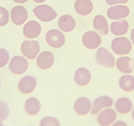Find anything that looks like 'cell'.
Masks as SVG:
<instances>
[{
    "instance_id": "6",
    "label": "cell",
    "mask_w": 134,
    "mask_h": 126,
    "mask_svg": "<svg viewBox=\"0 0 134 126\" xmlns=\"http://www.w3.org/2000/svg\"><path fill=\"white\" fill-rule=\"evenodd\" d=\"M40 44L36 41H24L21 45V51L28 59H35L40 53Z\"/></svg>"
},
{
    "instance_id": "31",
    "label": "cell",
    "mask_w": 134,
    "mask_h": 126,
    "mask_svg": "<svg viewBox=\"0 0 134 126\" xmlns=\"http://www.w3.org/2000/svg\"><path fill=\"white\" fill-rule=\"evenodd\" d=\"M131 42H132V44L134 45V28L132 30V32H131Z\"/></svg>"
},
{
    "instance_id": "34",
    "label": "cell",
    "mask_w": 134,
    "mask_h": 126,
    "mask_svg": "<svg viewBox=\"0 0 134 126\" xmlns=\"http://www.w3.org/2000/svg\"><path fill=\"white\" fill-rule=\"evenodd\" d=\"M132 119H133V121H134V107H133V109L132 111Z\"/></svg>"
},
{
    "instance_id": "10",
    "label": "cell",
    "mask_w": 134,
    "mask_h": 126,
    "mask_svg": "<svg viewBox=\"0 0 134 126\" xmlns=\"http://www.w3.org/2000/svg\"><path fill=\"white\" fill-rule=\"evenodd\" d=\"M113 105H114V100L112 97L108 95H102L94 100L90 113L92 115H97L102 110L112 107Z\"/></svg>"
},
{
    "instance_id": "21",
    "label": "cell",
    "mask_w": 134,
    "mask_h": 126,
    "mask_svg": "<svg viewBox=\"0 0 134 126\" xmlns=\"http://www.w3.org/2000/svg\"><path fill=\"white\" fill-rule=\"evenodd\" d=\"M76 25H77L76 20L74 19V17L70 15H64V16H60L58 21V26L61 31L65 33L71 32L72 30H74Z\"/></svg>"
},
{
    "instance_id": "11",
    "label": "cell",
    "mask_w": 134,
    "mask_h": 126,
    "mask_svg": "<svg viewBox=\"0 0 134 126\" xmlns=\"http://www.w3.org/2000/svg\"><path fill=\"white\" fill-rule=\"evenodd\" d=\"M91 108H92V102L87 97H79L76 100L73 105V110L75 113L81 117L86 116L90 113Z\"/></svg>"
},
{
    "instance_id": "26",
    "label": "cell",
    "mask_w": 134,
    "mask_h": 126,
    "mask_svg": "<svg viewBox=\"0 0 134 126\" xmlns=\"http://www.w3.org/2000/svg\"><path fill=\"white\" fill-rule=\"evenodd\" d=\"M10 113V108L8 104L5 101L0 100V120L4 121L6 119H8Z\"/></svg>"
},
{
    "instance_id": "23",
    "label": "cell",
    "mask_w": 134,
    "mask_h": 126,
    "mask_svg": "<svg viewBox=\"0 0 134 126\" xmlns=\"http://www.w3.org/2000/svg\"><path fill=\"white\" fill-rule=\"evenodd\" d=\"M129 30V24L126 20H120L118 21H113L110 25V31L115 36L125 35Z\"/></svg>"
},
{
    "instance_id": "25",
    "label": "cell",
    "mask_w": 134,
    "mask_h": 126,
    "mask_svg": "<svg viewBox=\"0 0 134 126\" xmlns=\"http://www.w3.org/2000/svg\"><path fill=\"white\" fill-rule=\"evenodd\" d=\"M39 126H61L60 121L55 117L47 116L41 118L39 123Z\"/></svg>"
},
{
    "instance_id": "18",
    "label": "cell",
    "mask_w": 134,
    "mask_h": 126,
    "mask_svg": "<svg viewBox=\"0 0 134 126\" xmlns=\"http://www.w3.org/2000/svg\"><path fill=\"white\" fill-rule=\"evenodd\" d=\"M115 110L120 114H128L133 109V103L129 98L127 97H120L117 99L114 104Z\"/></svg>"
},
{
    "instance_id": "8",
    "label": "cell",
    "mask_w": 134,
    "mask_h": 126,
    "mask_svg": "<svg viewBox=\"0 0 134 126\" xmlns=\"http://www.w3.org/2000/svg\"><path fill=\"white\" fill-rule=\"evenodd\" d=\"M130 14V9L124 4H116L107 10V16L111 20L120 21L127 17Z\"/></svg>"
},
{
    "instance_id": "29",
    "label": "cell",
    "mask_w": 134,
    "mask_h": 126,
    "mask_svg": "<svg viewBox=\"0 0 134 126\" xmlns=\"http://www.w3.org/2000/svg\"><path fill=\"white\" fill-rule=\"evenodd\" d=\"M129 0H106V3L108 5L114 6L116 4H126L128 3Z\"/></svg>"
},
{
    "instance_id": "33",
    "label": "cell",
    "mask_w": 134,
    "mask_h": 126,
    "mask_svg": "<svg viewBox=\"0 0 134 126\" xmlns=\"http://www.w3.org/2000/svg\"><path fill=\"white\" fill-rule=\"evenodd\" d=\"M34 2L35 3H39V4H41V3H44L45 1H47V0H33Z\"/></svg>"
},
{
    "instance_id": "13",
    "label": "cell",
    "mask_w": 134,
    "mask_h": 126,
    "mask_svg": "<svg viewBox=\"0 0 134 126\" xmlns=\"http://www.w3.org/2000/svg\"><path fill=\"white\" fill-rule=\"evenodd\" d=\"M54 64V56L49 51H44L37 56L36 64L41 70H47L53 67Z\"/></svg>"
},
{
    "instance_id": "15",
    "label": "cell",
    "mask_w": 134,
    "mask_h": 126,
    "mask_svg": "<svg viewBox=\"0 0 134 126\" xmlns=\"http://www.w3.org/2000/svg\"><path fill=\"white\" fill-rule=\"evenodd\" d=\"M115 66L121 73L131 74L134 70V61L130 57L121 56L116 60Z\"/></svg>"
},
{
    "instance_id": "3",
    "label": "cell",
    "mask_w": 134,
    "mask_h": 126,
    "mask_svg": "<svg viewBox=\"0 0 134 126\" xmlns=\"http://www.w3.org/2000/svg\"><path fill=\"white\" fill-rule=\"evenodd\" d=\"M35 16L43 22H49L57 17V12L49 5L41 4L33 10Z\"/></svg>"
},
{
    "instance_id": "36",
    "label": "cell",
    "mask_w": 134,
    "mask_h": 126,
    "mask_svg": "<svg viewBox=\"0 0 134 126\" xmlns=\"http://www.w3.org/2000/svg\"><path fill=\"white\" fill-rule=\"evenodd\" d=\"M0 87H1V80H0Z\"/></svg>"
},
{
    "instance_id": "22",
    "label": "cell",
    "mask_w": 134,
    "mask_h": 126,
    "mask_svg": "<svg viewBox=\"0 0 134 126\" xmlns=\"http://www.w3.org/2000/svg\"><path fill=\"white\" fill-rule=\"evenodd\" d=\"M93 4L90 0H77L74 4L76 12L80 16H88L93 11Z\"/></svg>"
},
{
    "instance_id": "19",
    "label": "cell",
    "mask_w": 134,
    "mask_h": 126,
    "mask_svg": "<svg viewBox=\"0 0 134 126\" xmlns=\"http://www.w3.org/2000/svg\"><path fill=\"white\" fill-rule=\"evenodd\" d=\"M41 103L36 97H30L24 103V111L29 116H35L41 112Z\"/></svg>"
},
{
    "instance_id": "35",
    "label": "cell",
    "mask_w": 134,
    "mask_h": 126,
    "mask_svg": "<svg viewBox=\"0 0 134 126\" xmlns=\"http://www.w3.org/2000/svg\"><path fill=\"white\" fill-rule=\"evenodd\" d=\"M0 126H4V124H3V121L0 120Z\"/></svg>"
},
{
    "instance_id": "20",
    "label": "cell",
    "mask_w": 134,
    "mask_h": 126,
    "mask_svg": "<svg viewBox=\"0 0 134 126\" xmlns=\"http://www.w3.org/2000/svg\"><path fill=\"white\" fill-rule=\"evenodd\" d=\"M93 27L100 35H107L109 33V25L102 15H96L93 20Z\"/></svg>"
},
{
    "instance_id": "30",
    "label": "cell",
    "mask_w": 134,
    "mask_h": 126,
    "mask_svg": "<svg viewBox=\"0 0 134 126\" xmlns=\"http://www.w3.org/2000/svg\"><path fill=\"white\" fill-rule=\"evenodd\" d=\"M110 126H128V124L123 120H117V121H115L114 124H112Z\"/></svg>"
},
{
    "instance_id": "2",
    "label": "cell",
    "mask_w": 134,
    "mask_h": 126,
    "mask_svg": "<svg viewBox=\"0 0 134 126\" xmlns=\"http://www.w3.org/2000/svg\"><path fill=\"white\" fill-rule=\"evenodd\" d=\"M96 60L100 66L104 68H114L116 63L114 56L106 47H100L97 49Z\"/></svg>"
},
{
    "instance_id": "4",
    "label": "cell",
    "mask_w": 134,
    "mask_h": 126,
    "mask_svg": "<svg viewBox=\"0 0 134 126\" xmlns=\"http://www.w3.org/2000/svg\"><path fill=\"white\" fill-rule=\"evenodd\" d=\"M46 41L51 47L61 48L65 43V37L64 33L58 29H51L46 35Z\"/></svg>"
},
{
    "instance_id": "1",
    "label": "cell",
    "mask_w": 134,
    "mask_h": 126,
    "mask_svg": "<svg viewBox=\"0 0 134 126\" xmlns=\"http://www.w3.org/2000/svg\"><path fill=\"white\" fill-rule=\"evenodd\" d=\"M111 48L113 51L118 56H126L132 51V44L126 37L119 36L113 39L111 43Z\"/></svg>"
},
{
    "instance_id": "9",
    "label": "cell",
    "mask_w": 134,
    "mask_h": 126,
    "mask_svg": "<svg viewBox=\"0 0 134 126\" xmlns=\"http://www.w3.org/2000/svg\"><path fill=\"white\" fill-rule=\"evenodd\" d=\"M82 42L85 48L89 50H95L102 44V37L97 32L88 31L83 35Z\"/></svg>"
},
{
    "instance_id": "14",
    "label": "cell",
    "mask_w": 134,
    "mask_h": 126,
    "mask_svg": "<svg viewBox=\"0 0 134 126\" xmlns=\"http://www.w3.org/2000/svg\"><path fill=\"white\" fill-rule=\"evenodd\" d=\"M28 11L23 6H15L10 11L11 21L15 25L21 26L28 19Z\"/></svg>"
},
{
    "instance_id": "17",
    "label": "cell",
    "mask_w": 134,
    "mask_h": 126,
    "mask_svg": "<svg viewBox=\"0 0 134 126\" xmlns=\"http://www.w3.org/2000/svg\"><path fill=\"white\" fill-rule=\"evenodd\" d=\"M91 73L86 68H79L76 70L74 74V82L75 83L80 86V87H85L89 85L91 82Z\"/></svg>"
},
{
    "instance_id": "16",
    "label": "cell",
    "mask_w": 134,
    "mask_h": 126,
    "mask_svg": "<svg viewBox=\"0 0 134 126\" xmlns=\"http://www.w3.org/2000/svg\"><path fill=\"white\" fill-rule=\"evenodd\" d=\"M41 27L40 23L35 21H28L23 27V35L28 39H35L41 35Z\"/></svg>"
},
{
    "instance_id": "28",
    "label": "cell",
    "mask_w": 134,
    "mask_h": 126,
    "mask_svg": "<svg viewBox=\"0 0 134 126\" xmlns=\"http://www.w3.org/2000/svg\"><path fill=\"white\" fill-rule=\"evenodd\" d=\"M10 21V15L5 8L0 7V27L7 25Z\"/></svg>"
},
{
    "instance_id": "27",
    "label": "cell",
    "mask_w": 134,
    "mask_h": 126,
    "mask_svg": "<svg viewBox=\"0 0 134 126\" xmlns=\"http://www.w3.org/2000/svg\"><path fill=\"white\" fill-rule=\"evenodd\" d=\"M10 60V53L7 50L4 48H0V68L6 66Z\"/></svg>"
},
{
    "instance_id": "24",
    "label": "cell",
    "mask_w": 134,
    "mask_h": 126,
    "mask_svg": "<svg viewBox=\"0 0 134 126\" xmlns=\"http://www.w3.org/2000/svg\"><path fill=\"white\" fill-rule=\"evenodd\" d=\"M119 86L121 90L126 93L134 91V76L130 74H124L119 79Z\"/></svg>"
},
{
    "instance_id": "12",
    "label": "cell",
    "mask_w": 134,
    "mask_h": 126,
    "mask_svg": "<svg viewBox=\"0 0 134 126\" xmlns=\"http://www.w3.org/2000/svg\"><path fill=\"white\" fill-rule=\"evenodd\" d=\"M37 85V80L33 76H26L18 82L17 88L23 94H29L34 92Z\"/></svg>"
},
{
    "instance_id": "7",
    "label": "cell",
    "mask_w": 134,
    "mask_h": 126,
    "mask_svg": "<svg viewBox=\"0 0 134 126\" xmlns=\"http://www.w3.org/2000/svg\"><path fill=\"white\" fill-rule=\"evenodd\" d=\"M116 119L117 112L111 107L102 110L96 117V122L100 126H110Z\"/></svg>"
},
{
    "instance_id": "32",
    "label": "cell",
    "mask_w": 134,
    "mask_h": 126,
    "mask_svg": "<svg viewBox=\"0 0 134 126\" xmlns=\"http://www.w3.org/2000/svg\"><path fill=\"white\" fill-rule=\"evenodd\" d=\"M13 1L16 3H18V4H24V3H26L28 0H13Z\"/></svg>"
},
{
    "instance_id": "5",
    "label": "cell",
    "mask_w": 134,
    "mask_h": 126,
    "mask_svg": "<svg viewBox=\"0 0 134 126\" xmlns=\"http://www.w3.org/2000/svg\"><path fill=\"white\" fill-rule=\"evenodd\" d=\"M29 68V62L23 56L13 57L9 63V70L14 75H23Z\"/></svg>"
}]
</instances>
